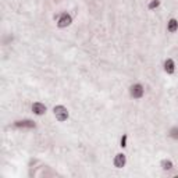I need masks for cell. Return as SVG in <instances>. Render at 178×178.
I'll return each instance as SVG.
<instances>
[{
    "label": "cell",
    "instance_id": "cell-3",
    "mask_svg": "<svg viewBox=\"0 0 178 178\" xmlns=\"http://www.w3.org/2000/svg\"><path fill=\"white\" fill-rule=\"evenodd\" d=\"M131 96L135 97V99H139V97L143 96V86L136 83V85L131 86Z\"/></svg>",
    "mask_w": 178,
    "mask_h": 178
},
{
    "label": "cell",
    "instance_id": "cell-5",
    "mask_svg": "<svg viewBox=\"0 0 178 178\" xmlns=\"http://www.w3.org/2000/svg\"><path fill=\"white\" fill-rule=\"evenodd\" d=\"M125 161H127V159H125V155H122V153H118V155L114 157V166H116L117 168H122V167L125 166Z\"/></svg>",
    "mask_w": 178,
    "mask_h": 178
},
{
    "label": "cell",
    "instance_id": "cell-11",
    "mask_svg": "<svg viewBox=\"0 0 178 178\" xmlns=\"http://www.w3.org/2000/svg\"><path fill=\"white\" fill-rule=\"evenodd\" d=\"M159 4H160V2H159V0H153V2L149 4V8H150V10H153V8H157Z\"/></svg>",
    "mask_w": 178,
    "mask_h": 178
},
{
    "label": "cell",
    "instance_id": "cell-12",
    "mask_svg": "<svg viewBox=\"0 0 178 178\" xmlns=\"http://www.w3.org/2000/svg\"><path fill=\"white\" fill-rule=\"evenodd\" d=\"M120 146H122V147L127 146V135H122V138H121V145H120Z\"/></svg>",
    "mask_w": 178,
    "mask_h": 178
},
{
    "label": "cell",
    "instance_id": "cell-6",
    "mask_svg": "<svg viewBox=\"0 0 178 178\" xmlns=\"http://www.w3.org/2000/svg\"><path fill=\"white\" fill-rule=\"evenodd\" d=\"M15 127L18 128H35V122L31 120H22V121H15Z\"/></svg>",
    "mask_w": 178,
    "mask_h": 178
},
{
    "label": "cell",
    "instance_id": "cell-1",
    "mask_svg": "<svg viewBox=\"0 0 178 178\" xmlns=\"http://www.w3.org/2000/svg\"><path fill=\"white\" fill-rule=\"evenodd\" d=\"M53 111H54V116L58 121H66L68 118V110L64 106H56Z\"/></svg>",
    "mask_w": 178,
    "mask_h": 178
},
{
    "label": "cell",
    "instance_id": "cell-2",
    "mask_svg": "<svg viewBox=\"0 0 178 178\" xmlns=\"http://www.w3.org/2000/svg\"><path fill=\"white\" fill-rule=\"evenodd\" d=\"M71 15L70 14H67V13H63L60 15V18H58V22H57V25H58V28H66V27H68L70 24H71Z\"/></svg>",
    "mask_w": 178,
    "mask_h": 178
},
{
    "label": "cell",
    "instance_id": "cell-10",
    "mask_svg": "<svg viewBox=\"0 0 178 178\" xmlns=\"http://www.w3.org/2000/svg\"><path fill=\"white\" fill-rule=\"evenodd\" d=\"M170 136L174 138V139H178V127L171 128V131H170Z\"/></svg>",
    "mask_w": 178,
    "mask_h": 178
},
{
    "label": "cell",
    "instance_id": "cell-7",
    "mask_svg": "<svg viewBox=\"0 0 178 178\" xmlns=\"http://www.w3.org/2000/svg\"><path fill=\"white\" fill-rule=\"evenodd\" d=\"M167 29H168V32H175V31L178 29V21L175 18H171L168 21V25H167Z\"/></svg>",
    "mask_w": 178,
    "mask_h": 178
},
{
    "label": "cell",
    "instance_id": "cell-4",
    "mask_svg": "<svg viewBox=\"0 0 178 178\" xmlns=\"http://www.w3.org/2000/svg\"><path fill=\"white\" fill-rule=\"evenodd\" d=\"M32 111L36 114V116H42V114L46 113V106L39 103V102H36L32 104Z\"/></svg>",
    "mask_w": 178,
    "mask_h": 178
},
{
    "label": "cell",
    "instance_id": "cell-9",
    "mask_svg": "<svg viewBox=\"0 0 178 178\" xmlns=\"http://www.w3.org/2000/svg\"><path fill=\"white\" fill-rule=\"evenodd\" d=\"M161 168H163V170H171L172 168V163L170 160H163V161H161Z\"/></svg>",
    "mask_w": 178,
    "mask_h": 178
},
{
    "label": "cell",
    "instance_id": "cell-8",
    "mask_svg": "<svg viewBox=\"0 0 178 178\" xmlns=\"http://www.w3.org/2000/svg\"><path fill=\"white\" fill-rule=\"evenodd\" d=\"M164 70H166L167 74H172V72H174V61H172L171 58L166 60V63H164Z\"/></svg>",
    "mask_w": 178,
    "mask_h": 178
}]
</instances>
